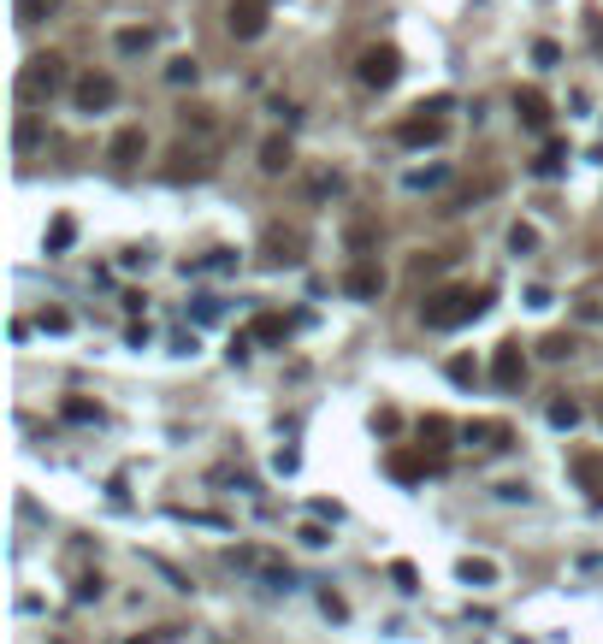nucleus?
Here are the masks:
<instances>
[{
	"label": "nucleus",
	"mask_w": 603,
	"mask_h": 644,
	"mask_svg": "<svg viewBox=\"0 0 603 644\" xmlns=\"http://www.w3.org/2000/svg\"><path fill=\"white\" fill-rule=\"evenodd\" d=\"M485 308H491V290H438L420 302V320L432 331H456V325H473Z\"/></svg>",
	"instance_id": "f257e3e1"
},
{
	"label": "nucleus",
	"mask_w": 603,
	"mask_h": 644,
	"mask_svg": "<svg viewBox=\"0 0 603 644\" xmlns=\"http://www.w3.org/2000/svg\"><path fill=\"white\" fill-rule=\"evenodd\" d=\"M438 113H450V95L420 101V107L397 125V142H408V148H432V142H444V119H438Z\"/></svg>",
	"instance_id": "f03ea898"
},
{
	"label": "nucleus",
	"mask_w": 603,
	"mask_h": 644,
	"mask_svg": "<svg viewBox=\"0 0 603 644\" xmlns=\"http://www.w3.org/2000/svg\"><path fill=\"white\" fill-rule=\"evenodd\" d=\"M66 83L71 77H66V60H60V54H36V60L24 65V77H18V89H24L30 101H54Z\"/></svg>",
	"instance_id": "7ed1b4c3"
},
{
	"label": "nucleus",
	"mask_w": 603,
	"mask_h": 644,
	"mask_svg": "<svg viewBox=\"0 0 603 644\" xmlns=\"http://www.w3.org/2000/svg\"><path fill=\"white\" fill-rule=\"evenodd\" d=\"M355 77L367 83V89H391L402 77V54L391 42H373V48H361V60H355Z\"/></svg>",
	"instance_id": "20e7f679"
},
{
	"label": "nucleus",
	"mask_w": 603,
	"mask_h": 644,
	"mask_svg": "<svg viewBox=\"0 0 603 644\" xmlns=\"http://www.w3.org/2000/svg\"><path fill=\"white\" fill-rule=\"evenodd\" d=\"M113 101H119V83H113L107 71H83V77L71 83V107H77V113H107Z\"/></svg>",
	"instance_id": "39448f33"
},
{
	"label": "nucleus",
	"mask_w": 603,
	"mask_h": 644,
	"mask_svg": "<svg viewBox=\"0 0 603 644\" xmlns=\"http://www.w3.org/2000/svg\"><path fill=\"white\" fill-rule=\"evenodd\" d=\"M272 18V0H231V12H225V30L237 36V42H255L261 30H267Z\"/></svg>",
	"instance_id": "423d86ee"
},
{
	"label": "nucleus",
	"mask_w": 603,
	"mask_h": 644,
	"mask_svg": "<svg viewBox=\"0 0 603 644\" xmlns=\"http://www.w3.org/2000/svg\"><path fill=\"white\" fill-rule=\"evenodd\" d=\"M302 249H308V237H302L296 225H272L267 237H261V260H267V266H296Z\"/></svg>",
	"instance_id": "0eeeda50"
},
{
	"label": "nucleus",
	"mask_w": 603,
	"mask_h": 644,
	"mask_svg": "<svg viewBox=\"0 0 603 644\" xmlns=\"http://www.w3.org/2000/svg\"><path fill=\"white\" fill-rule=\"evenodd\" d=\"M231 562H237V568H249V574H261V580L278 585V591H290V585H296V574H290L284 562H272L267 550H231Z\"/></svg>",
	"instance_id": "6e6552de"
},
{
	"label": "nucleus",
	"mask_w": 603,
	"mask_h": 644,
	"mask_svg": "<svg viewBox=\"0 0 603 644\" xmlns=\"http://www.w3.org/2000/svg\"><path fill=\"white\" fill-rule=\"evenodd\" d=\"M491 379H497V390H521V379H527V355H521V343H497V355H491Z\"/></svg>",
	"instance_id": "1a4fd4ad"
},
{
	"label": "nucleus",
	"mask_w": 603,
	"mask_h": 644,
	"mask_svg": "<svg viewBox=\"0 0 603 644\" xmlns=\"http://www.w3.org/2000/svg\"><path fill=\"white\" fill-rule=\"evenodd\" d=\"M568 467H574V485H580L592 503H603V455L598 450H580Z\"/></svg>",
	"instance_id": "9d476101"
},
{
	"label": "nucleus",
	"mask_w": 603,
	"mask_h": 644,
	"mask_svg": "<svg viewBox=\"0 0 603 644\" xmlns=\"http://www.w3.org/2000/svg\"><path fill=\"white\" fill-rule=\"evenodd\" d=\"M142 154H148V136H142V125H125L113 142H107V160H113V166H136Z\"/></svg>",
	"instance_id": "9b49d317"
},
{
	"label": "nucleus",
	"mask_w": 603,
	"mask_h": 644,
	"mask_svg": "<svg viewBox=\"0 0 603 644\" xmlns=\"http://www.w3.org/2000/svg\"><path fill=\"white\" fill-rule=\"evenodd\" d=\"M515 113H521L527 130H550V101L538 89H515Z\"/></svg>",
	"instance_id": "f8f14e48"
},
{
	"label": "nucleus",
	"mask_w": 603,
	"mask_h": 644,
	"mask_svg": "<svg viewBox=\"0 0 603 644\" xmlns=\"http://www.w3.org/2000/svg\"><path fill=\"white\" fill-rule=\"evenodd\" d=\"M462 438L479 444V450H509V426H503V420H473Z\"/></svg>",
	"instance_id": "ddd939ff"
},
{
	"label": "nucleus",
	"mask_w": 603,
	"mask_h": 644,
	"mask_svg": "<svg viewBox=\"0 0 603 644\" xmlns=\"http://www.w3.org/2000/svg\"><path fill=\"white\" fill-rule=\"evenodd\" d=\"M207 172H213V160H207V154H190V148H178V154H172V166H166V178H172V184H184V178H207Z\"/></svg>",
	"instance_id": "4468645a"
},
{
	"label": "nucleus",
	"mask_w": 603,
	"mask_h": 644,
	"mask_svg": "<svg viewBox=\"0 0 603 644\" xmlns=\"http://www.w3.org/2000/svg\"><path fill=\"white\" fill-rule=\"evenodd\" d=\"M113 48H119L125 60H136V54L154 48V30H148V24H125V30H113Z\"/></svg>",
	"instance_id": "2eb2a0df"
},
{
	"label": "nucleus",
	"mask_w": 603,
	"mask_h": 644,
	"mask_svg": "<svg viewBox=\"0 0 603 644\" xmlns=\"http://www.w3.org/2000/svg\"><path fill=\"white\" fill-rule=\"evenodd\" d=\"M343 290H349V296H355V302H373V296H379V290H385V278H379V272H373V266H355V272H349V278H343Z\"/></svg>",
	"instance_id": "dca6fc26"
},
{
	"label": "nucleus",
	"mask_w": 603,
	"mask_h": 644,
	"mask_svg": "<svg viewBox=\"0 0 603 644\" xmlns=\"http://www.w3.org/2000/svg\"><path fill=\"white\" fill-rule=\"evenodd\" d=\"M290 160H296V154H290V136H267V142H261V172L278 178V172H290Z\"/></svg>",
	"instance_id": "f3484780"
},
{
	"label": "nucleus",
	"mask_w": 603,
	"mask_h": 644,
	"mask_svg": "<svg viewBox=\"0 0 603 644\" xmlns=\"http://www.w3.org/2000/svg\"><path fill=\"white\" fill-rule=\"evenodd\" d=\"M284 331H290L284 314H255V325H249V337H261V343H284Z\"/></svg>",
	"instance_id": "a211bd4d"
},
{
	"label": "nucleus",
	"mask_w": 603,
	"mask_h": 644,
	"mask_svg": "<svg viewBox=\"0 0 603 644\" xmlns=\"http://www.w3.org/2000/svg\"><path fill=\"white\" fill-rule=\"evenodd\" d=\"M444 438H450V420H420V450H432V455H444Z\"/></svg>",
	"instance_id": "6ab92c4d"
},
{
	"label": "nucleus",
	"mask_w": 603,
	"mask_h": 644,
	"mask_svg": "<svg viewBox=\"0 0 603 644\" xmlns=\"http://www.w3.org/2000/svg\"><path fill=\"white\" fill-rule=\"evenodd\" d=\"M66 0H18V24H42V18H54Z\"/></svg>",
	"instance_id": "aec40b11"
},
{
	"label": "nucleus",
	"mask_w": 603,
	"mask_h": 644,
	"mask_svg": "<svg viewBox=\"0 0 603 644\" xmlns=\"http://www.w3.org/2000/svg\"><path fill=\"white\" fill-rule=\"evenodd\" d=\"M574 349H580V343H574V331H550V337H544V361H568Z\"/></svg>",
	"instance_id": "412c9836"
},
{
	"label": "nucleus",
	"mask_w": 603,
	"mask_h": 644,
	"mask_svg": "<svg viewBox=\"0 0 603 644\" xmlns=\"http://www.w3.org/2000/svg\"><path fill=\"white\" fill-rule=\"evenodd\" d=\"M550 426H562V432H574V426H580V402H568V396H556V402H550Z\"/></svg>",
	"instance_id": "4be33fe9"
},
{
	"label": "nucleus",
	"mask_w": 603,
	"mask_h": 644,
	"mask_svg": "<svg viewBox=\"0 0 603 644\" xmlns=\"http://www.w3.org/2000/svg\"><path fill=\"white\" fill-rule=\"evenodd\" d=\"M562 160H568V148H562V142H544V154H538V178H556V172H562Z\"/></svg>",
	"instance_id": "5701e85b"
},
{
	"label": "nucleus",
	"mask_w": 603,
	"mask_h": 644,
	"mask_svg": "<svg viewBox=\"0 0 603 644\" xmlns=\"http://www.w3.org/2000/svg\"><path fill=\"white\" fill-rule=\"evenodd\" d=\"M196 77H201V65L190 60V54H178V60L166 65V83H178V89H184V83H196Z\"/></svg>",
	"instance_id": "b1692460"
},
{
	"label": "nucleus",
	"mask_w": 603,
	"mask_h": 644,
	"mask_svg": "<svg viewBox=\"0 0 603 644\" xmlns=\"http://www.w3.org/2000/svg\"><path fill=\"white\" fill-rule=\"evenodd\" d=\"M462 580H468V585H491V580H497V568H491L485 556H468V562H462Z\"/></svg>",
	"instance_id": "393cba45"
},
{
	"label": "nucleus",
	"mask_w": 603,
	"mask_h": 644,
	"mask_svg": "<svg viewBox=\"0 0 603 644\" xmlns=\"http://www.w3.org/2000/svg\"><path fill=\"white\" fill-rule=\"evenodd\" d=\"M509 249H515V255H533L538 231H533V225H509Z\"/></svg>",
	"instance_id": "a878e982"
},
{
	"label": "nucleus",
	"mask_w": 603,
	"mask_h": 644,
	"mask_svg": "<svg viewBox=\"0 0 603 644\" xmlns=\"http://www.w3.org/2000/svg\"><path fill=\"white\" fill-rule=\"evenodd\" d=\"M60 414H66V420H77V426H89V420H101V408H95V402H83V396H71L66 408H60Z\"/></svg>",
	"instance_id": "bb28decb"
},
{
	"label": "nucleus",
	"mask_w": 603,
	"mask_h": 644,
	"mask_svg": "<svg viewBox=\"0 0 603 644\" xmlns=\"http://www.w3.org/2000/svg\"><path fill=\"white\" fill-rule=\"evenodd\" d=\"M444 178H450V172H444V166H432V172H408L402 184H408V190H438Z\"/></svg>",
	"instance_id": "cd10ccee"
},
{
	"label": "nucleus",
	"mask_w": 603,
	"mask_h": 644,
	"mask_svg": "<svg viewBox=\"0 0 603 644\" xmlns=\"http://www.w3.org/2000/svg\"><path fill=\"white\" fill-rule=\"evenodd\" d=\"M444 373H450V385H473V379H479V367H473L468 355H456V361H450Z\"/></svg>",
	"instance_id": "c85d7f7f"
},
{
	"label": "nucleus",
	"mask_w": 603,
	"mask_h": 644,
	"mask_svg": "<svg viewBox=\"0 0 603 644\" xmlns=\"http://www.w3.org/2000/svg\"><path fill=\"white\" fill-rule=\"evenodd\" d=\"M71 237H77V225H71V219H54V231H48V249L60 255V249H71Z\"/></svg>",
	"instance_id": "c756f323"
},
{
	"label": "nucleus",
	"mask_w": 603,
	"mask_h": 644,
	"mask_svg": "<svg viewBox=\"0 0 603 644\" xmlns=\"http://www.w3.org/2000/svg\"><path fill=\"white\" fill-rule=\"evenodd\" d=\"M296 538H302V544H308V550H326V544H332V532H326V526H314V520H308V526H302V532H296Z\"/></svg>",
	"instance_id": "7c9ffc66"
},
{
	"label": "nucleus",
	"mask_w": 603,
	"mask_h": 644,
	"mask_svg": "<svg viewBox=\"0 0 603 644\" xmlns=\"http://www.w3.org/2000/svg\"><path fill=\"white\" fill-rule=\"evenodd\" d=\"M178 119H184V130H201V136H207V130H213V119H207V107H184V113H178Z\"/></svg>",
	"instance_id": "2f4dec72"
},
{
	"label": "nucleus",
	"mask_w": 603,
	"mask_h": 644,
	"mask_svg": "<svg viewBox=\"0 0 603 644\" xmlns=\"http://www.w3.org/2000/svg\"><path fill=\"white\" fill-rule=\"evenodd\" d=\"M391 473H397V479H420V473H426V467H420V461H414V455H391Z\"/></svg>",
	"instance_id": "473e14b6"
},
{
	"label": "nucleus",
	"mask_w": 603,
	"mask_h": 644,
	"mask_svg": "<svg viewBox=\"0 0 603 644\" xmlns=\"http://www.w3.org/2000/svg\"><path fill=\"white\" fill-rule=\"evenodd\" d=\"M219 314H225V308H219L213 296H201L196 302V325H219Z\"/></svg>",
	"instance_id": "72a5a7b5"
},
{
	"label": "nucleus",
	"mask_w": 603,
	"mask_h": 644,
	"mask_svg": "<svg viewBox=\"0 0 603 644\" xmlns=\"http://www.w3.org/2000/svg\"><path fill=\"white\" fill-rule=\"evenodd\" d=\"M89 597H101V574H83L77 580V603H89Z\"/></svg>",
	"instance_id": "f704fd0d"
},
{
	"label": "nucleus",
	"mask_w": 603,
	"mask_h": 644,
	"mask_svg": "<svg viewBox=\"0 0 603 644\" xmlns=\"http://www.w3.org/2000/svg\"><path fill=\"white\" fill-rule=\"evenodd\" d=\"M533 60L538 65H556V60H562V48H556V42H533Z\"/></svg>",
	"instance_id": "c9c22d12"
},
{
	"label": "nucleus",
	"mask_w": 603,
	"mask_h": 644,
	"mask_svg": "<svg viewBox=\"0 0 603 644\" xmlns=\"http://www.w3.org/2000/svg\"><path fill=\"white\" fill-rule=\"evenodd\" d=\"M586 36H592V48L603 54V18H598V12H586Z\"/></svg>",
	"instance_id": "e433bc0d"
},
{
	"label": "nucleus",
	"mask_w": 603,
	"mask_h": 644,
	"mask_svg": "<svg viewBox=\"0 0 603 644\" xmlns=\"http://www.w3.org/2000/svg\"><path fill=\"white\" fill-rule=\"evenodd\" d=\"M391 580H397L402 591H414V580H420V574H414V568H408V562H397V568H391Z\"/></svg>",
	"instance_id": "4c0bfd02"
},
{
	"label": "nucleus",
	"mask_w": 603,
	"mask_h": 644,
	"mask_svg": "<svg viewBox=\"0 0 603 644\" xmlns=\"http://www.w3.org/2000/svg\"><path fill=\"white\" fill-rule=\"evenodd\" d=\"M125 644H172V639H125Z\"/></svg>",
	"instance_id": "58836bf2"
}]
</instances>
